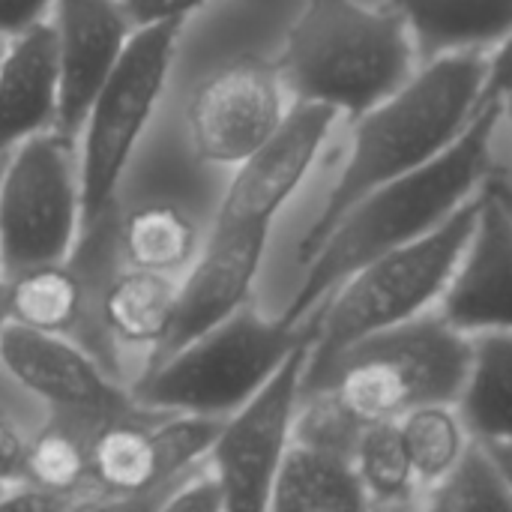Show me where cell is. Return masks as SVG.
Listing matches in <instances>:
<instances>
[{
  "instance_id": "ac0fdd59",
  "label": "cell",
  "mask_w": 512,
  "mask_h": 512,
  "mask_svg": "<svg viewBox=\"0 0 512 512\" xmlns=\"http://www.w3.org/2000/svg\"><path fill=\"white\" fill-rule=\"evenodd\" d=\"M204 225L174 198H141L117 222V258L123 267L183 276L204 246Z\"/></svg>"
},
{
  "instance_id": "836d02e7",
  "label": "cell",
  "mask_w": 512,
  "mask_h": 512,
  "mask_svg": "<svg viewBox=\"0 0 512 512\" xmlns=\"http://www.w3.org/2000/svg\"><path fill=\"white\" fill-rule=\"evenodd\" d=\"M486 189H489V192H492V195H495V198H498V201L504 204V210H507V213L512 216V186H510V183L498 177V180H492V183H489Z\"/></svg>"
},
{
  "instance_id": "8fae6325",
  "label": "cell",
  "mask_w": 512,
  "mask_h": 512,
  "mask_svg": "<svg viewBox=\"0 0 512 512\" xmlns=\"http://www.w3.org/2000/svg\"><path fill=\"white\" fill-rule=\"evenodd\" d=\"M285 81L276 63L237 60L198 81L186 99L183 126L192 153L207 165H237L285 120Z\"/></svg>"
},
{
  "instance_id": "9c48e42d",
  "label": "cell",
  "mask_w": 512,
  "mask_h": 512,
  "mask_svg": "<svg viewBox=\"0 0 512 512\" xmlns=\"http://www.w3.org/2000/svg\"><path fill=\"white\" fill-rule=\"evenodd\" d=\"M312 342L315 339L297 345L285 363L219 423L207 465L222 483L228 512L270 507L276 471L294 441V417L303 396V372Z\"/></svg>"
},
{
  "instance_id": "8d00e7d4",
  "label": "cell",
  "mask_w": 512,
  "mask_h": 512,
  "mask_svg": "<svg viewBox=\"0 0 512 512\" xmlns=\"http://www.w3.org/2000/svg\"><path fill=\"white\" fill-rule=\"evenodd\" d=\"M9 486H12V480H3V477H0V504H3V498H6V492H9Z\"/></svg>"
},
{
  "instance_id": "1f68e13d",
  "label": "cell",
  "mask_w": 512,
  "mask_h": 512,
  "mask_svg": "<svg viewBox=\"0 0 512 512\" xmlns=\"http://www.w3.org/2000/svg\"><path fill=\"white\" fill-rule=\"evenodd\" d=\"M54 0H0V39H12L27 27L48 21Z\"/></svg>"
},
{
  "instance_id": "e575fe53",
  "label": "cell",
  "mask_w": 512,
  "mask_h": 512,
  "mask_svg": "<svg viewBox=\"0 0 512 512\" xmlns=\"http://www.w3.org/2000/svg\"><path fill=\"white\" fill-rule=\"evenodd\" d=\"M9 324V303H6V276L0 273V330Z\"/></svg>"
},
{
  "instance_id": "5b68a950",
  "label": "cell",
  "mask_w": 512,
  "mask_h": 512,
  "mask_svg": "<svg viewBox=\"0 0 512 512\" xmlns=\"http://www.w3.org/2000/svg\"><path fill=\"white\" fill-rule=\"evenodd\" d=\"M318 321V309L300 324H291L282 315L264 318L246 303L222 324L159 354L132 390V399L153 411L225 417L240 408L297 345L318 336Z\"/></svg>"
},
{
  "instance_id": "d590c367",
  "label": "cell",
  "mask_w": 512,
  "mask_h": 512,
  "mask_svg": "<svg viewBox=\"0 0 512 512\" xmlns=\"http://www.w3.org/2000/svg\"><path fill=\"white\" fill-rule=\"evenodd\" d=\"M501 105H504V114L510 117V123H512V93H507V96L501 99Z\"/></svg>"
},
{
  "instance_id": "e0dca14e",
  "label": "cell",
  "mask_w": 512,
  "mask_h": 512,
  "mask_svg": "<svg viewBox=\"0 0 512 512\" xmlns=\"http://www.w3.org/2000/svg\"><path fill=\"white\" fill-rule=\"evenodd\" d=\"M177 282V276L135 267L114 270L93 297L102 336L111 345L159 351L171 330Z\"/></svg>"
},
{
  "instance_id": "484cf974",
  "label": "cell",
  "mask_w": 512,
  "mask_h": 512,
  "mask_svg": "<svg viewBox=\"0 0 512 512\" xmlns=\"http://www.w3.org/2000/svg\"><path fill=\"white\" fill-rule=\"evenodd\" d=\"M426 492L429 510H512V492L477 438H471L465 456Z\"/></svg>"
},
{
  "instance_id": "d6a6232c",
  "label": "cell",
  "mask_w": 512,
  "mask_h": 512,
  "mask_svg": "<svg viewBox=\"0 0 512 512\" xmlns=\"http://www.w3.org/2000/svg\"><path fill=\"white\" fill-rule=\"evenodd\" d=\"M477 441H480V438H477ZM480 444L486 447V453L492 456V462L498 465V471H501L507 489L512 492V441H480Z\"/></svg>"
},
{
  "instance_id": "44dd1931",
  "label": "cell",
  "mask_w": 512,
  "mask_h": 512,
  "mask_svg": "<svg viewBox=\"0 0 512 512\" xmlns=\"http://www.w3.org/2000/svg\"><path fill=\"white\" fill-rule=\"evenodd\" d=\"M6 303L12 324L72 336L90 315L93 297L81 270L57 261L6 276Z\"/></svg>"
},
{
  "instance_id": "f1b7e54d",
  "label": "cell",
  "mask_w": 512,
  "mask_h": 512,
  "mask_svg": "<svg viewBox=\"0 0 512 512\" xmlns=\"http://www.w3.org/2000/svg\"><path fill=\"white\" fill-rule=\"evenodd\" d=\"M120 3L135 27H150L168 21H189L210 0H120Z\"/></svg>"
},
{
  "instance_id": "8992f818",
  "label": "cell",
  "mask_w": 512,
  "mask_h": 512,
  "mask_svg": "<svg viewBox=\"0 0 512 512\" xmlns=\"http://www.w3.org/2000/svg\"><path fill=\"white\" fill-rule=\"evenodd\" d=\"M468 369L471 333L420 312L345 348L318 390L336 393L363 423L402 420L423 405H456Z\"/></svg>"
},
{
  "instance_id": "4fadbf2b",
  "label": "cell",
  "mask_w": 512,
  "mask_h": 512,
  "mask_svg": "<svg viewBox=\"0 0 512 512\" xmlns=\"http://www.w3.org/2000/svg\"><path fill=\"white\" fill-rule=\"evenodd\" d=\"M270 228L273 225L207 228L201 252L177 282L171 330L156 357L186 345L249 303L267 252Z\"/></svg>"
},
{
  "instance_id": "30bf717a",
  "label": "cell",
  "mask_w": 512,
  "mask_h": 512,
  "mask_svg": "<svg viewBox=\"0 0 512 512\" xmlns=\"http://www.w3.org/2000/svg\"><path fill=\"white\" fill-rule=\"evenodd\" d=\"M0 369L51 414L102 423L138 408L108 366L72 336L6 324L0 330Z\"/></svg>"
},
{
  "instance_id": "7402d4cb",
  "label": "cell",
  "mask_w": 512,
  "mask_h": 512,
  "mask_svg": "<svg viewBox=\"0 0 512 512\" xmlns=\"http://www.w3.org/2000/svg\"><path fill=\"white\" fill-rule=\"evenodd\" d=\"M459 414L480 441H512V330L471 333V369Z\"/></svg>"
},
{
  "instance_id": "9a60e30c",
  "label": "cell",
  "mask_w": 512,
  "mask_h": 512,
  "mask_svg": "<svg viewBox=\"0 0 512 512\" xmlns=\"http://www.w3.org/2000/svg\"><path fill=\"white\" fill-rule=\"evenodd\" d=\"M441 300V315L465 333L512 330V216L489 189Z\"/></svg>"
},
{
  "instance_id": "4316f807",
  "label": "cell",
  "mask_w": 512,
  "mask_h": 512,
  "mask_svg": "<svg viewBox=\"0 0 512 512\" xmlns=\"http://www.w3.org/2000/svg\"><path fill=\"white\" fill-rule=\"evenodd\" d=\"M363 429L366 423L336 393L318 390L300 396V408L294 417V441L354 459Z\"/></svg>"
},
{
  "instance_id": "d4e9b609",
  "label": "cell",
  "mask_w": 512,
  "mask_h": 512,
  "mask_svg": "<svg viewBox=\"0 0 512 512\" xmlns=\"http://www.w3.org/2000/svg\"><path fill=\"white\" fill-rule=\"evenodd\" d=\"M420 489L435 486L468 450L471 432L453 405H423L399 420Z\"/></svg>"
},
{
  "instance_id": "4dcf8cb0",
  "label": "cell",
  "mask_w": 512,
  "mask_h": 512,
  "mask_svg": "<svg viewBox=\"0 0 512 512\" xmlns=\"http://www.w3.org/2000/svg\"><path fill=\"white\" fill-rule=\"evenodd\" d=\"M27 435L21 426L12 420L6 408H0V477L3 480H21L24 474V450H27Z\"/></svg>"
},
{
  "instance_id": "2e32d148",
  "label": "cell",
  "mask_w": 512,
  "mask_h": 512,
  "mask_svg": "<svg viewBox=\"0 0 512 512\" xmlns=\"http://www.w3.org/2000/svg\"><path fill=\"white\" fill-rule=\"evenodd\" d=\"M60 69L51 21L6 39L0 57V159L18 144L57 129Z\"/></svg>"
},
{
  "instance_id": "ffe728a7",
  "label": "cell",
  "mask_w": 512,
  "mask_h": 512,
  "mask_svg": "<svg viewBox=\"0 0 512 512\" xmlns=\"http://www.w3.org/2000/svg\"><path fill=\"white\" fill-rule=\"evenodd\" d=\"M369 498L354 468V459L291 441L273 489L270 507L276 512H354L366 510Z\"/></svg>"
},
{
  "instance_id": "7c38bea8",
  "label": "cell",
  "mask_w": 512,
  "mask_h": 512,
  "mask_svg": "<svg viewBox=\"0 0 512 512\" xmlns=\"http://www.w3.org/2000/svg\"><path fill=\"white\" fill-rule=\"evenodd\" d=\"M339 111L324 102L294 99L279 129L243 162L216 201L213 228L273 225L318 159Z\"/></svg>"
},
{
  "instance_id": "5bb4252c",
  "label": "cell",
  "mask_w": 512,
  "mask_h": 512,
  "mask_svg": "<svg viewBox=\"0 0 512 512\" xmlns=\"http://www.w3.org/2000/svg\"><path fill=\"white\" fill-rule=\"evenodd\" d=\"M48 21L60 69L57 129L75 138L96 90L120 63L135 24L120 0H54Z\"/></svg>"
},
{
  "instance_id": "ba28073f",
  "label": "cell",
  "mask_w": 512,
  "mask_h": 512,
  "mask_svg": "<svg viewBox=\"0 0 512 512\" xmlns=\"http://www.w3.org/2000/svg\"><path fill=\"white\" fill-rule=\"evenodd\" d=\"M84 234L75 138L51 129L3 156L0 273L69 261Z\"/></svg>"
},
{
  "instance_id": "74e56055",
  "label": "cell",
  "mask_w": 512,
  "mask_h": 512,
  "mask_svg": "<svg viewBox=\"0 0 512 512\" xmlns=\"http://www.w3.org/2000/svg\"><path fill=\"white\" fill-rule=\"evenodd\" d=\"M3 48H6V39H0V57H3Z\"/></svg>"
},
{
  "instance_id": "603a6c76",
  "label": "cell",
  "mask_w": 512,
  "mask_h": 512,
  "mask_svg": "<svg viewBox=\"0 0 512 512\" xmlns=\"http://www.w3.org/2000/svg\"><path fill=\"white\" fill-rule=\"evenodd\" d=\"M90 435L93 423L51 414L27 435L21 480L69 495L81 507H96L99 498L93 495L90 483Z\"/></svg>"
},
{
  "instance_id": "52a82bcc",
  "label": "cell",
  "mask_w": 512,
  "mask_h": 512,
  "mask_svg": "<svg viewBox=\"0 0 512 512\" xmlns=\"http://www.w3.org/2000/svg\"><path fill=\"white\" fill-rule=\"evenodd\" d=\"M186 21L135 27L120 63L96 90L78 132V186L84 234H93L111 213L123 177L165 96Z\"/></svg>"
},
{
  "instance_id": "277c9868",
  "label": "cell",
  "mask_w": 512,
  "mask_h": 512,
  "mask_svg": "<svg viewBox=\"0 0 512 512\" xmlns=\"http://www.w3.org/2000/svg\"><path fill=\"white\" fill-rule=\"evenodd\" d=\"M480 204L483 195L468 198L438 228L372 258L318 303L321 321L303 372V396L318 390L345 348L378 330L417 318L447 291L477 228Z\"/></svg>"
},
{
  "instance_id": "cb8c5ba5",
  "label": "cell",
  "mask_w": 512,
  "mask_h": 512,
  "mask_svg": "<svg viewBox=\"0 0 512 512\" xmlns=\"http://www.w3.org/2000/svg\"><path fill=\"white\" fill-rule=\"evenodd\" d=\"M354 468L366 489L369 507L372 504L405 507L417 501L420 483H417L399 420L366 423L357 453H354Z\"/></svg>"
},
{
  "instance_id": "83f0119b",
  "label": "cell",
  "mask_w": 512,
  "mask_h": 512,
  "mask_svg": "<svg viewBox=\"0 0 512 512\" xmlns=\"http://www.w3.org/2000/svg\"><path fill=\"white\" fill-rule=\"evenodd\" d=\"M159 510H201L216 512L225 510V492L222 483L216 480L213 468L207 465V459L189 471H183L180 477H174L156 501Z\"/></svg>"
},
{
  "instance_id": "3957f363",
  "label": "cell",
  "mask_w": 512,
  "mask_h": 512,
  "mask_svg": "<svg viewBox=\"0 0 512 512\" xmlns=\"http://www.w3.org/2000/svg\"><path fill=\"white\" fill-rule=\"evenodd\" d=\"M414 36L396 6L306 0L276 63L291 99L357 120L414 75Z\"/></svg>"
},
{
  "instance_id": "7a4b0ae2",
  "label": "cell",
  "mask_w": 512,
  "mask_h": 512,
  "mask_svg": "<svg viewBox=\"0 0 512 512\" xmlns=\"http://www.w3.org/2000/svg\"><path fill=\"white\" fill-rule=\"evenodd\" d=\"M486 66V51L441 54L354 120L351 156L297 246L303 264L366 192L426 165L465 132L477 114Z\"/></svg>"
},
{
  "instance_id": "f546056e",
  "label": "cell",
  "mask_w": 512,
  "mask_h": 512,
  "mask_svg": "<svg viewBox=\"0 0 512 512\" xmlns=\"http://www.w3.org/2000/svg\"><path fill=\"white\" fill-rule=\"evenodd\" d=\"M507 93H512V30L495 45V51L489 54L486 81H483V90H480L477 111H480L483 105L501 102Z\"/></svg>"
},
{
  "instance_id": "f35d334b",
  "label": "cell",
  "mask_w": 512,
  "mask_h": 512,
  "mask_svg": "<svg viewBox=\"0 0 512 512\" xmlns=\"http://www.w3.org/2000/svg\"><path fill=\"white\" fill-rule=\"evenodd\" d=\"M0 165H3V159H0Z\"/></svg>"
},
{
  "instance_id": "d6986e66",
  "label": "cell",
  "mask_w": 512,
  "mask_h": 512,
  "mask_svg": "<svg viewBox=\"0 0 512 512\" xmlns=\"http://www.w3.org/2000/svg\"><path fill=\"white\" fill-rule=\"evenodd\" d=\"M423 63L456 51H489L512 30V0H390Z\"/></svg>"
},
{
  "instance_id": "6da1fadb",
  "label": "cell",
  "mask_w": 512,
  "mask_h": 512,
  "mask_svg": "<svg viewBox=\"0 0 512 512\" xmlns=\"http://www.w3.org/2000/svg\"><path fill=\"white\" fill-rule=\"evenodd\" d=\"M501 117V102L483 105L465 132L435 159L366 192L306 261V279L282 318L300 324L363 264L429 234L450 213H456L489 171L492 138Z\"/></svg>"
}]
</instances>
